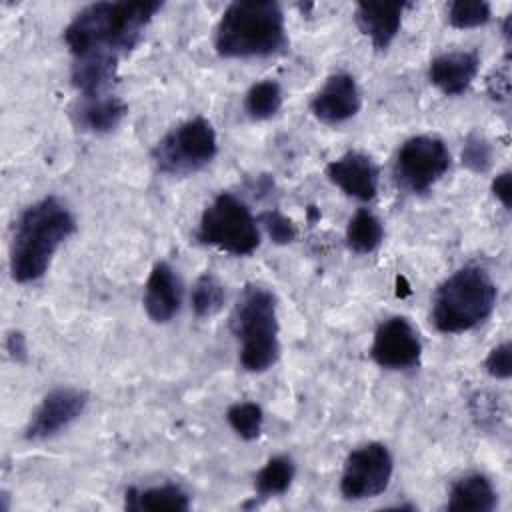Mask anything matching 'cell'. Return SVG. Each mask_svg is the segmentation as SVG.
<instances>
[{
  "label": "cell",
  "mask_w": 512,
  "mask_h": 512,
  "mask_svg": "<svg viewBox=\"0 0 512 512\" xmlns=\"http://www.w3.org/2000/svg\"><path fill=\"white\" fill-rule=\"evenodd\" d=\"M160 8L158 0L88 4L64 28V42L74 58L90 52L120 58L140 42Z\"/></svg>",
  "instance_id": "cell-1"
},
{
  "label": "cell",
  "mask_w": 512,
  "mask_h": 512,
  "mask_svg": "<svg viewBox=\"0 0 512 512\" xmlns=\"http://www.w3.org/2000/svg\"><path fill=\"white\" fill-rule=\"evenodd\" d=\"M76 232L70 208L56 196H44L18 216L10 240V274L18 284L40 280L56 250Z\"/></svg>",
  "instance_id": "cell-2"
},
{
  "label": "cell",
  "mask_w": 512,
  "mask_h": 512,
  "mask_svg": "<svg viewBox=\"0 0 512 512\" xmlns=\"http://www.w3.org/2000/svg\"><path fill=\"white\" fill-rule=\"evenodd\" d=\"M286 46V20L278 2H232L214 30V50L222 58H262Z\"/></svg>",
  "instance_id": "cell-3"
},
{
  "label": "cell",
  "mask_w": 512,
  "mask_h": 512,
  "mask_svg": "<svg viewBox=\"0 0 512 512\" xmlns=\"http://www.w3.org/2000/svg\"><path fill=\"white\" fill-rule=\"evenodd\" d=\"M496 284L488 270L468 264L450 274L432 300L434 326L444 334H460L482 324L494 310Z\"/></svg>",
  "instance_id": "cell-4"
},
{
  "label": "cell",
  "mask_w": 512,
  "mask_h": 512,
  "mask_svg": "<svg viewBox=\"0 0 512 512\" xmlns=\"http://www.w3.org/2000/svg\"><path fill=\"white\" fill-rule=\"evenodd\" d=\"M230 330L240 344V364L246 372H266L280 356L276 298L264 286L248 284L238 296Z\"/></svg>",
  "instance_id": "cell-5"
},
{
  "label": "cell",
  "mask_w": 512,
  "mask_h": 512,
  "mask_svg": "<svg viewBox=\"0 0 512 512\" xmlns=\"http://www.w3.org/2000/svg\"><path fill=\"white\" fill-rule=\"evenodd\" d=\"M196 240L234 256H248L260 246V230L240 198L220 192L202 212Z\"/></svg>",
  "instance_id": "cell-6"
},
{
  "label": "cell",
  "mask_w": 512,
  "mask_h": 512,
  "mask_svg": "<svg viewBox=\"0 0 512 512\" xmlns=\"http://www.w3.org/2000/svg\"><path fill=\"white\" fill-rule=\"evenodd\" d=\"M216 152L218 140L212 124L196 116L164 134L152 150V160L164 174L188 176L210 164Z\"/></svg>",
  "instance_id": "cell-7"
},
{
  "label": "cell",
  "mask_w": 512,
  "mask_h": 512,
  "mask_svg": "<svg viewBox=\"0 0 512 512\" xmlns=\"http://www.w3.org/2000/svg\"><path fill=\"white\" fill-rule=\"evenodd\" d=\"M450 168V150L442 138L420 134L408 138L394 160V176L410 192H426Z\"/></svg>",
  "instance_id": "cell-8"
},
{
  "label": "cell",
  "mask_w": 512,
  "mask_h": 512,
  "mask_svg": "<svg viewBox=\"0 0 512 512\" xmlns=\"http://www.w3.org/2000/svg\"><path fill=\"white\" fill-rule=\"evenodd\" d=\"M394 460L380 442H368L352 450L340 476V492L346 500H366L382 494L392 478Z\"/></svg>",
  "instance_id": "cell-9"
},
{
  "label": "cell",
  "mask_w": 512,
  "mask_h": 512,
  "mask_svg": "<svg viewBox=\"0 0 512 512\" xmlns=\"http://www.w3.org/2000/svg\"><path fill=\"white\" fill-rule=\"evenodd\" d=\"M420 354L422 342L408 318L392 316L376 328L370 356L378 366L388 370H408L418 366Z\"/></svg>",
  "instance_id": "cell-10"
},
{
  "label": "cell",
  "mask_w": 512,
  "mask_h": 512,
  "mask_svg": "<svg viewBox=\"0 0 512 512\" xmlns=\"http://www.w3.org/2000/svg\"><path fill=\"white\" fill-rule=\"evenodd\" d=\"M88 404V394L78 388L60 386L50 390L36 412L32 414L24 436L28 440H46L68 428L82 416Z\"/></svg>",
  "instance_id": "cell-11"
},
{
  "label": "cell",
  "mask_w": 512,
  "mask_h": 512,
  "mask_svg": "<svg viewBox=\"0 0 512 512\" xmlns=\"http://www.w3.org/2000/svg\"><path fill=\"white\" fill-rule=\"evenodd\" d=\"M362 96L352 74L336 72L326 78L324 86L310 102L312 114L324 124H340L360 112Z\"/></svg>",
  "instance_id": "cell-12"
},
{
  "label": "cell",
  "mask_w": 512,
  "mask_h": 512,
  "mask_svg": "<svg viewBox=\"0 0 512 512\" xmlns=\"http://www.w3.org/2000/svg\"><path fill=\"white\" fill-rule=\"evenodd\" d=\"M328 180L346 196L368 202L378 192L380 170L374 160L362 152H346L326 166Z\"/></svg>",
  "instance_id": "cell-13"
},
{
  "label": "cell",
  "mask_w": 512,
  "mask_h": 512,
  "mask_svg": "<svg viewBox=\"0 0 512 512\" xmlns=\"http://www.w3.org/2000/svg\"><path fill=\"white\" fill-rule=\"evenodd\" d=\"M182 304V284L168 262H156L144 286V310L152 322H170Z\"/></svg>",
  "instance_id": "cell-14"
},
{
  "label": "cell",
  "mask_w": 512,
  "mask_h": 512,
  "mask_svg": "<svg viewBox=\"0 0 512 512\" xmlns=\"http://www.w3.org/2000/svg\"><path fill=\"white\" fill-rule=\"evenodd\" d=\"M408 2H360L354 10L356 26L376 50H386L400 32Z\"/></svg>",
  "instance_id": "cell-15"
},
{
  "label": "cell",
  "mask_w": 512,
  "mask_h": 512,
  "mask_svg": "<svg viewBox=\"0 0 512 512\" xmlns=\"http://www.w3.org/2000/svg\"><path fill=\"white\" fill-rule=\"evenodd\" d=\"M480 58L476 52L454 50L432 58L428 68L430 82L446 96H460L478 74Z\"/></svg>",
  "instance_id": "cell-16"
},
{
  "label": "cell",
  "mask_w": 512,
  "mask_h": 512,
  "mask_svg": "<svg viewBox=\"0 0 512 512\" xmlns=\"http://www.w3.org/2000/svg\"><path fill=\"white\" fill-rule=\"evenodd\" d=\"M126 112H128V106L118 96H112V94L80 96V100L72 108V120L80 130L106 134L120 126Z\"/></svg>",
  "instance_id": "cell-17"
},
{
  "label": "cell",
  "mask_w": 512,
  "mask_h": 512,
  "mask_svg": "<svg viewBox=\"0 0 512 512\" xmlns=\"http://www.w3.org/2000/svg\"><path fill=\"white\" fill-rule=\"evenodd\" d=\"M118 56L106 52H90L74 58L70 80L82 96L106 94L118 72Z\"/></svg>",
  "instance_id": "cell-18"
},
{
  "label": "cell",
  "mask_w": 512,
  "mask_h": 512,
  "mask_svg": "<svg viewBox=\"0 0 512 512\" xmlns=\"http://www.w3.org/2000/svg\"><path fill=\"white\" fill-rule=\"evenodd\" d=\"M498 504V494L484 474H468L460 478L450 494L446 508L450 512H492Z\"/></svg>",
  "instance_id": "cell-19"
},
{
  "label": "cell",
  "mask_w": 512,
  "mask_h": 512,
  "mask_svg": "<svg viewBox=\"0 0 512 512\" xmlns=\"http://www.w3.org/2000/svg\"><path fill=\"white\" fill-rule=\"evenodd\" d=\"M124 508L134 512H184L190 508V496L178 484H160L150 488H128L124 494Z\"/></svg>",
  "instance_id": "cell-20"
},
{
  "label": "cell",
  "mask_w": 512,
  "mask_h": 512,
  "mask_svg": "<svg viewBox=\"0 0 512 512\" xmlns=\"http://www.w3.org/2000/svg\"><path fill=\"white\" fill-rule=\"evenodd\" d=\"M384 238V228L380 218L368 208L356 210L346 226V244L356 254L374 252Z\"/></svg>",
  "instance_id": "cell-21"
},
{
  "label": "cell",
  "mask_w": 512,
  "mask_h": 512,
  "mask_svg": "<svg viewBox=\"0 0 512 512\" xmlns=\"http://www.w3.org/2000/svg\"><path fill=\"white\" fill-rule=\"evenodd\" d=\"M296 474V464L290 456L280 454L272 456L256 474L254 478V490L258 498H274L284 494Z\"/></svg>",
  "instance_id": "cell-22"
},
{
  "label": "cell",
  "mask_w": 512,
  "mask_h": 512,
  "mask_svg": "<svg viewBox=\"0 0 512 512\" xmlns=\"http://www.w3.org/2000/svg\"><path fill=\"white\" fill-rule=\"evenodd\" d=\"M282 102L280 84L276 80H260L246 92L244 110L252 120H268L282 108Z\"/></svg>",
  "instance_id": "cell-23"
},
{
  "label": "cell",
  "mask_w": 512,
  "mask_h": 512,
  "mask_svg": "<svg viewBox=\"0 0 512 512\" xmlns=\"http://www.w3.org/2000/svg\"><path fill=\"white\" fill-rule=\"evenodd\" d=\"M190 300H192V310L198 318H210L222 308L226 300V292L222 282L214 274L204 272L196 280Z\"/></svg>",
  "instance_id": "cell-24"
},
{
  "label": "cell",
  "mask_w": 512,
  "mask_h": 512,
  "mask_svg": "<svg viewBox=\"0 0 512 512\" xmlns=\"http://www.w3.org/2000/svg\"><path fill=\"white\" fill-rule=\"evenodd\" d=\"M226 420L242 440H256L262 432L264 412L256 402H236L226 410Z\"/></svg>",
  "instance_id": "cell-25"
},
{
  "label": "cell",
  "mask_w": 512,
  "mask_h": 512,
  "mask_svg": "<svg viewBox=\"0 0 512 512\" xmlns=\"http://www.w3.org/2000/svg\"><path fill=\"white\" fill-rule=\"evenodd\" d=\"M492 18V8L484 0H456L448 4V22L458 30L484 26Z\"/></svg>",
  "instance_id": "cell-26"
},
{
  "label": "cell",
  "mask_w": 512,
  "mask_h": 512,
  "mask_svg": "<svg viewBox=\"0 0 512 512\" xmlns=\"http://www.w3.org/2000/svg\"><path fill=\"white\" fill-rule=\"evenodd\" d=\"M492 160V148L480 134H470L462 148V164L474 172H486Z\"/></svg>",
  "instance_id": "cell-27"
},
{
  "label": "cell",
  "mask_w": 512,
  "mask_h": 512,
  "mask_svg": "<svg viewBox=\"0 0 512 512\" xmlns=\"http://www.w3.org/2000/svg\"><path fill=\"white\" fill-rule=\"evenodd\" d=\"M486 372L496 380H508L512 376V346L510 342H502L492 348L484 360Z\"/></svg>",
  "instance_id": "cell-28"
},
{
  "label": "cell",
  "mask_w": 512,
  "mask_h": 512,
  "mask_svg": "<svg viewBox=\"0 0 512 512\" xmlns=\"http://www.w3.org/2000/svg\"><path fill=\"white\" fill-rule=\"evenodd\" d=\"M260 222L264 224L268 236L276 242V244H288L296 238V226L292 224L290 218H286L284 214H280L278 210L266 212L260 216Z\"/></svg>",
  "instance_id": "cell-29"
},
{
  "label": "cell",
  "mask_w": 512,
  "mask_h": 512,
  "mask_svg": "<svg viewBox=\"0 0 512 512\" xmlns=\"http://www.w3.org/2000/svg\"><path fill=\"white\" fill-rule=\"evenodd\" d=\"M512 186H510V172H502L492 180V192L494 196L502 202V206L506 210H510L512 206Z\"/></svg>",
  "instance_id": "cell-30"
},
{
  "label": "cell",
  "mask_w": 512,
  "mask_h": 512,
  "mask_svg": "<svg viewBox=\"0 0 512 512\" xmlns=\"http://www.w3.org/2000/svg\"><path fill=\"white\" fill-rule=\"evenodd\" d=\"M6 350H8V354H10L16 362L26 360L28 346H26L24 334H22V332H10L8 338H6Z\"/></svg>",
  "instance_id": "cell-31"
}]
</instances>
